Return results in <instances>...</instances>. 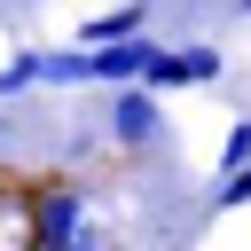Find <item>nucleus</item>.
I'll use <instances>...</instances> for the list:
<instances>
[{
  "label": "nucleus",
  "instance_id": "obj_1",
  "mask_svg": "<svg viewBox=\"0 0 251 251\" xmlns=\"http://www.w3.org/2000/svg\"><path fill=\"white\" fill-rule=\"evenodd\" d=\"M31 243L39 251H78L86 243V188H71V180L39 188L31 196Z\"/></svg>",
  "mask_w": 251,
  "mask_h": 251
},
{
  "label": "nucleus",
  "instance_id": "obj_2",
  "mask_svg": "<svg viewBox=\"0 0 251 251\" xmlns=\"http://www.w3.org/2000/svg\"><path fill=\"white\" fill-rule=\"evenodd\" d=\"M157 133H165L157 86H110V141H118V149H149Z\"/></svg>",
  "mask_w": 251,
  "mask_h": 251
},
{
  "label": "nucleus",
  "instance_id": "obj_3",
  "mask_svg": "<svg viewBox=\"0 0 251 251\" xmlns=\"http://www.w3.org/2000/svg\"><path fill=\"white\" fill-rule=\"evenodd\" d=\"M220 78V47H157V63H149V78L141 86H212Z\"/></svg>",
  "mask_w": 251,
  "mask_h": 251
},
{
  "label": "nucleus",
  "instance_id": "obj_4",
  "mask_svg": "<svg viewBox=\"0 0 251 251\" xmlns=\"http://www.w3.org/2000/svg\"><path fill=\"white\" fill-rule=\"evenodd\" d=\"M141 24H149V8L133 0V8H110V16H94L86 24V47H118V39H141Z\"/></svg>",
  "mask_w": 251,
  "mask_h": 251
},
{
  "label": "nucleus",
  "instance_id": "obj_5",
  "mask_svg": "<svg viewBox=\"0 0 251 251\" xmlns=\"http://www.w3.org/2000/svg\"><path fill=\"white\" fill-rule=\"evenodd\" d=\"M39 78L47 86H94V63H86V47H47L39 55Z\"/></svg>",
  "mask_w": 251,
  "mask_h": 251
},
{
  "label": "nucleus",
  "instance_id": "obj_6",
  "mask_svg": "<svg viewBox=\"0 0 251 251\" xmlns=\"http://www.w3.org/2000/svg\"><path fill=\"white\" fill-rule=\"evenodd\" d=\"M24 86H47V78H39V55H16V63H0V102H8V94H24Z\"/></svg>",
  "mask_w": 251,
  "mask_h": 251
},
{
  "label": "nucleus",
  "instance_id": "obj_7",
  "mask_svg": "<svg viewBox=\"0 0 251 251\" xmlns=\"http://www.w3.org/2000/svg\"><path fill=\"white\" fill-rule=\"evenodd\" d=\"M235 204H251V165L220 173V188H212V212H235Z\"/></svg>",
  "mask_w": 251,
  "mask_h": 251
},
{
  "label": "nucleus",
  "instance_id": "obj_8",
  "mask_svg": "<svg viewBox=\"0 0 251 251\" xmlns=\"http://www.w3.org/2000/svg\"><path fill=\"white\" fill-rule=\"evenodd\" d=\"M235 165H251V118L227 133V149H220V173H235Z\"/></svg>",
  "mask_w": 251,
  "mask_h": 251
},
{
  "label": "nucleus",
  "instance_id": "obj_9",
  "mask_svg": "<svg viewBox=\"0 0 251 251\" xmlns=\"http://www.w3.org/2000/svg\"><path fill=\"white\" fill-rule=\"evenodd\" d=\"M235 16H251V0H235Z\"/></svg>",
  "mask_w": 251,
  "mask_h": 251
}]
</instances>
